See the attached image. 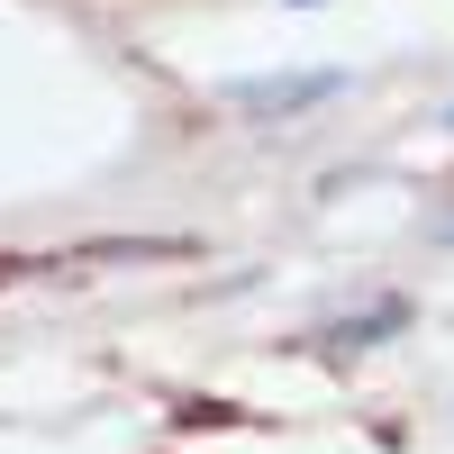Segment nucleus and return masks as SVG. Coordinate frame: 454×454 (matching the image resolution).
I'll list each match as a JSON object with an SVG mask.
<instances>
[{
    "instance_id": "f257e3e1",
    "label": "nucleus",
    "mask_w": 454,
    "mask_h": 454,
    "mask_svg": "<svg viewBox=\"0 0 454 454\" xmlns=\"http://www.w3.org/2000/svg\"><path fill=\"white\" fill-rule=\"evenodd\" d=\"M346 91V73L336 64H309V73H246V82H227V109H246V119H291V109H318Z\"/></svg>"
},
{
    "instance_id": "f03ea898",
    "label": "nucleus",
    "mask_w": 454,
    "mask_h": 454,
    "mask_svg": "<svg viewBox=\"0 0 454 454\" xmlns=\"http://www.w3.org/2000/svg\"><path fill=\"white\" fill-rule=\"evenodd\" d=\"M391 327H409V300H372V309L364 318H336L327 336H336V346H382V336Z\"/></svg>"
},
{
    "instance_id": "7ed1b4c3",
    "label": "nucleus",
    "mask_w": 454,
    "mask_h": 454,
    "mask_svg": "<svg viewBox=\"0 0 454 454\" xmlns=\"http://www.w3.org/2000/svg\"><path fill=\"white\" fill-rule=\"evenodd\" d=\"M427 237H436V246H454V200H445V209L427 218Z\"/></svg>"
}]
</instances>
